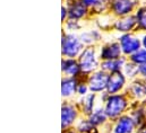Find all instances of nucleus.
<instances>
[{"mask_svg": "<svg viewBox=\"0 0 146 133\" xmlns=\"http://www.w3.org/2000/svg\"><path fill=\"white\" fill-rule=\"evenodd\" d=\"M126 107V100L120 96H113L108 100L107 104V108H106V113L109 116H117L119 115L123 108Z\"/></svg>", "mask_w": 146, "mask_h": 133, "instance_id": "f257e3e1", "label": "nucleus"}, {"mask_svg": "<svg viewBox=\"0 0 146 133\" xmlns=\"http://www.w3.org/2000/svg\"><path fill=\"white\" fill-rule=\"evenodd\" d=\"M80 50V44L73 35H68L62 41V52L68 57H75Z\"/></svg>", "mask_w": 146, "mask_h": 133, "instance_id": "f03ea898", "label": "nucleus"}, {"mask_svg": "<svg viewBox=\"0 0 146 133\" xmlns=\"http://www.w3.org/2000/svg\"><path fill=\"white\" fill-rule=\"evenodd\" d=\"M96 66V60L94 57V51L92 49H87L84 51L80 58V68L84 71H91Z\"/></svg>", "mask_w": 146, "mask_h": 133, "instance_id": "7ed1b4c3", "label": "nucleus"}, {"mask_svg": "<svg viewBox=\"0 0 146 133\" xmlns=\"http://www.w3.org/2000/svg\"><path fill=\"white\" fill-rule=\"evenodd\" d=\"M108 81H109V78L103 72H98L90 80L91 89L94 92H100L106 87H108Z\"/></svg>", "mask_w": 146, "mask_h": 133, "instance_id": "20e7f679", "label": "nucleus"}, {"mask_svg": "<svg viewBox=\"0 0 146 133\" xmlns=\"http://www.w3.org/2000/svg\"><path fill=\"white\" fill-rule=\"evenodd\" d=\"M123 76L119 72V71H114L109 78V81H108V90L109 93H115L118 92L122 85H123Z\"/></svg>", "mask_w": 146, "mask_h": 133, "instance_id": "39448f33", "label": "nucleus"}, {"mask_svg": "<svg viewBox=\"0 0 146 133\" xmlns=\"http://www.w3.org/2000/svg\"><path fill=\"white\" fill-rule=\"evenodd\" d=\"M121 47L125 53H133L139 49V41L129 35H126L121 37Z\"/></svg>", "mask_w": 146, "mask_h": 133, "instance_id": "423d86ee", "label": "nucleus"}, {"mask_svg": "<svg viewBox=\"0 0 146 133\" xmlns=\"http://www.w3.org/2000/svg\"><path fill=\"white\" fill-rule=\"evenodd\" d=\"M134 123L129 117H122L119 120L117 126H115V133H130L133 131Z\"/></svg>", "mask_w": 146, "mask_h": 133, "instance_id": "0eeeda50", "label": "nucleus"}, {"mask_svg": "<svg viewBox=\"0 0 146 133\" xmlns=\"http://www.w3.org/2000/svg\"><path fill=\"white\" fill-rule=\"evenodd\" d=\"M120 55V46L118 44H111L108 47H104L102 51V58L108 60H114Z\"/></svg>", "mask_w": 146, "mask_h": 133, "instance_id": "6e6552de", "label": "nucleus"}, {"mask_svg": "<svg viewBox=\"0 0 146 133\" xmlns=\"http://www.w3.org/2000/svg\"><path fill=\"white\" fill-rule=\"evenodd\" d=\"M131 7H133V3L130 0H115L114 5H113L114 11L119 15L128 13L131 9Z\"/></svg>", "mask_w": 146, "mask_h": 133, "instance_id": "1a4fd4ad", "label": "nucleus"}, {"mask_svg": "<svg viewBox=\"0 0 146 133\" xmlns=\"http://www.w3.org/2000/svg\"><path fill=\"white\" fill-rule=\"evenodd\" d=\"M76 116V112L72 106H64L62 107V126L69 125L74 121Z\"/></svg>", "mask_w": 146, "mask_h": 133, "instance_id": "9d476101", "label": "nucleus"}, {"mask_svg": "<svg viewBox=\"0 0 146 133\" xmlns=\"http://www.w3.org/2000/svg\"><path fill=\"white\" fill-rule=\"evenodd\" d=\"M134 25H135L134 17H128V18H125L122 20H119V23L117 24V27H118V30L126 32V31H129L130 28H133Z\"/></svg>", "mask_w": 146, "mask_h": 133, "instance_id": "9b49d317", "label": "nucleus"}, {"mask_svg": "<svg viewBox=\"0 0 146 133\" xmlns=\"http://www.w3.org/2000/svg\"><path fill=\"white\" fill-rule=\"evenodd\" d=\"M62 70L65 71V72H67L68 74H75V73H77L78 72V66H77V63L73 61V60H68V61H66V62H64V65H62Z\"/></svg>", "mask_w": 146, "mask_h": 133, "instance_id": "f8f14e48", "label": "nucleus"}, {"mask_svg": "<svg viewBox=\"0 0 146 133\" xmlns=\"http://www.w3.org/2000/svg\"><path fill=\"white\" fill-rule=\"evenodd\" d=\"M75 81L72 79H68L66 81L62 82V95L64 96H69L73 94V92L75 90Z\"/></svg>", "mask_w": 146, "mask_h": 133, "instance_id": "ddd939ff", "label": "nucleus"}, {"mask_svg": "<svg viewBox=\"0 0 146 133\" xmlns=\"http://www.w3.org/2000/svg\"><path fill=\"white\" fill-rule=\"evenodd\" d=\"M70 13H72V16L73 17H76V18L77 17H82L85 14V7L82 3H76V5L73 6Z\"/></svg>", "mask_w": 146, "mask_h": 133, "instance_id": "4468645a", "label": "nucleus"}, {"mask_svg": "<svg viewBox=\"0 0 146 133\" xmlns=\"http://www.w3.org/2000/svg\"><path fill=\"white\" fill-rule=\"evenodd\" d=\"M122 60H111L109 62H106L103 66H104V69H107V70H113V71H115V70H118L120 66L122 65Z\"/></svg>", "mask_w": 146, "mask_h": 133, "instance_id": "2eb2a0df", "label": "nucleus"}, {"mask_svg": "<svg viewBox=\"0 0 146 133\" xmlns=\"http://www.w3.org/2000/svg\"><path fill=\"white\" fill-rule=\"evenodd\" d=\"M104 120H106V115H104V113L101 112V111L95 112V113L92 115V117H91V122H92V123H95V124L101 123V122H103Z\"/></svg>", "mask_w": 146, "mask_h": 133, "instance_id": "dca6fc26", "label": "nucleus"}, {"mask_svg": "<svg viewBox=\"0 0 146 133\" xmlns=\"http://www.w3.org/2000/svg\"><path fill=\"white\" fill-rule=\"evenodd\" d=\"M137 20H138V24L141 25V27L146 28V8H143V9H141L138 11Z\"/></svg>", "mask_w": 146, "mask_h": 133, "instance_id": "f3484780", "label": "nucleus"}, {"mask_svg": "<svg viewBox=\"0 0 146 133\" xmlns=\"http://www.w3.org/2000/svg\"><path fill=\"white\" fill-rule=\"evenodd\" d=\"M133 60L136 63H146V51H138L133 55Z\"/></svg>", "mask_w": 146, "mask_h": 133, "instance_id": "a211bd4d", "label": "nucleus"}, {"mask_svg": "<svg viewBox=\"0 0 146 133\" xmlns=\"http://www.w3.org/2000/svg\"><path fill=\"white\" fill-rule=\"evenodd\" d=\"M99 0H83V2L85 3V5H87V6H91V5H94V3H96Z\"/></svg>", "mask_w": 146, "mask_h": 133, "instance_id": "6ab92c4d", "label": "nucleus"}, {"mask_svg": "<svg viewBox=\"0 0 146 133\" xmlns=\"http://www.w3.org/2000/svg\"><path fill=\"white\" fill-rule=\"evenodd\" d=\"M139 70H141V72H142L144 76H146V63H144V66H141V69H139Z\"/></svg>", "mask_w": 146, "mask_h": 133, "instance_id": "aec40b11", "label": "nucleus"}, {"mask_svg": "<svg viewBox=\"0 0 146 133\" xmlns=\"http://www.w3.org/2000/svg\"><path fill=\"white\" fill-rule=\"evenodd\" d=\"M78 92H79L80 94H84V93L86 92V87H85V86H80L79 89H78Z\"/></svg>", "mask_w": 146, "mask_h": 133, "instance_id": "412c9836", "label": "nucleus"}, {"mask_svg": "<svg viewBox=\"0 0 146 133\" xmlns=\"http://www.w3.org/2000/svg\"><path fill=\"white\" fill-rule=\"evenodd\" d=\"M65 18V8H62V19Z\"/></svg>", "mask_w": 146, "mask_h": 133, "instance_id": "4be33fe9", "label": "nucleus"}, {"mask_svg": "<svg viewBox=\"0 0 146 133\" xmlns=\"http://www.w3.org/2000/svg\"><path fill=\"white\" fill-rule=\"evenodd\" d=\"M144 46L146 47V36L144 37Z\"/></svg>", "mask_w": 146, "mask_h": 133, "instance_id": "5701e85b", "label": "nucleus"}]
</instances>
